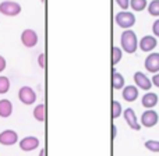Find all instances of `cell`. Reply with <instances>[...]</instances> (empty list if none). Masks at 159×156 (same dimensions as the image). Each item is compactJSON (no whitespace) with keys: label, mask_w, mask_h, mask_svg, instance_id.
<instances>
[{"label":"cell","mask_w":159,"mask_h":156,"mask_svg":"<svg viewBox=\"0 0 159 156\" xmlns=\"http://www.w3.org/2000/svg\"><path fill=\"white\" fill-rule=\"evenodd\" d=\"M120 45H121V50H124L129 55H133V53L137 52L138 39L134 31H131V29L124 31L120 36Z\"/></svg>","instance_id":"cell-1"},{"label":"cell","mask_w":159,"mask_h":156,"mask_svg":"<svg viewBox=\"0 0 159 156\" xmlns=\"http://www.w3.org/2000/svg\"><path fill=\"white\" fill-rule=\"evenodd\" d=\"M115 21L120 28L130 29V28L135 24V16L131 11H120V13L116 14Z\"/></svg>","instance_id":"cell-2"},{"label":"cell","mask_w":159,"mask_h":156,"mask_svg":"<svg viewBox=\"0 0 159 156\" xmlns=\"http://www.w3.org/2000/svg\"><path fill=\"white\" fill-rule=\"evenodd\" d=\"M21 4L13 0H4L0 3V13L7 17H16L21 13Z\"/></svg>","instance_id":"cell-3"},{"label":"cell","mask_w":159,"mask_h":156,"mask_svg":"<svg viewBox=\"0 0 159 156\" xmlns=\"http://www.w3.org/2000/svg\"><path fill=\"white\" fill-rule=\"evenodd\" d=\"M20 39H21L22 45H24L25 47H34V46H36V43H38V41H39L36 31L30 29V28L22 31Z\"/></svg>","instance_id":"cell-4"},{"label":"cell","mask_w":159,"mask_h":156,"mask_svg":"<svg viewBox=\"0 0 159 156\" xmlns=\"http://www.w3.org/2000/svg\"><path fill=\"white\" fill-rule=\"evenodd\" d=\"M18 99L24 105H34L36 100V93L31 87H21L18 91Z\"/></svg>","instance_id":"cell-5"},{"label":"cell","mask_w":159,"mask_h":156,"mask_svg":"<svg viewBox=\"0 0 159 156\" xmlns=\"http://www.w3.org/2000/svg\"><path fill=\"white\" fill-rule=\"evenodd\" d=\"M158 120H159V116L154 109L145 110L143 113V116H141V124L144 127H147V128H152L154 126H157Z\"/></svg>","instance_id":"cell-6"},{"label":"cell","mask_w":159,"mask_h":156,"mask_svg":"<svg viewBox=\"0 0 159 156\" xmlns=\"http://www.w3.org/2000/svg\"><path fill=\"white\" fill-rule=\"evenodd\" d=\"M134 82H135V87L138 89H144L147 92H149V89L152 88V81L151 78H148L143 71H137L134 74Z\"/></svg>","instance_id":"cell-7"},{"label":"cell","mask_w":159,"mask_h":156,"mask_svg":"<svg viewBox=\"0 0 159 156\" xmlns=\"http://www.w3.org/2000/svg\"><path fill=\"white\" fill-rule=\"evenodd\" d=\"M18 142V134L14 130H4L0 132V144L4 146H11Z\"/></svg>","instance_id":"cell-8"},{"label":"cell","mask_w":159,"mask_h":156,"mask_svg":"<svg viewBox=\"0 0 159 156\" xmlns=\"http://www.w3.org/2000/svg\"><path fill=\"white\" fill-rule=\"evenodd\" d=\"M123 114H124V120H126V123L129 124L130 128H131V130H135V131H140L141 124L138 123L137 114H135L134 110H133L131 107H129V109L123 110Z\"/></svg>","instance_id":"cell-9"},{"label":"cell","mask_w":159,"mask_h":156,"mask_svg":"<svg viewBox=\"0 0 159 156\" xmlns=\"http://www.w3.org/2000/svg\"><path fill=\"white\" fill-rule=\"evenodd\" d=\"M144 66H145L147 71L152 73V74H158L159 73V53H151L149 56H147Z\"/></svg>","instance_id":"cell-10"},{"label":"cell","mask_w":159,"mask_h":156,"mask_svg":"<svg viewBox=\"0 0 159 156\" xmlns=\"http://www.w3.org/2000/svg\"><path fill=\"white\" fill-rule=\"evenodd\" d=\"M157 45H158V41L154 35H147L138 42V47L143 52H152L157 47Z\"/></svg>","instance_id":"cell-11"},{"label":"cell","mask_w":159,"mask_h":156,"mask_svg":"<svg viewBox=\"0 0 159 156\" xmlns=\"http://www.w3.org/2000/svg\"><path fill=\"white\" fill-rule=\"evenodd\" d=\"M39 146V140L36 137H25L20 141V149L24 152H31Z\"/></svg>","instance_id":"cell-12"},{"label":"cell","mask_w":159,"mask_h":156,"mask_svg":"<svg viewBox=\"0 0 159 156\" xmlns=\"http://www.w3.org/2000/svg\"><path fill=\"white\" fill-rule=\"evenodd\" d=\"M138 92H140V89H138L137 87H134V85H127V87H124L123 92H121V96H123V99L126 102H134V100H137V98H138Z\"/></svg>","instance_id":"cell-13"},{"label":"cell","mask_w":159,"mask_h":156,"mask_svg":"<svg viewBox=\"0 0 159 156\" xmlns=\"http://www.w3.org/2000/svg\"><path fill=\"white\" fill-rule=\"evenodd\" d=\"M141 103H143V106L145 107L147 110L152 109V107H155L158 105V95L155 92H147L145 95L143 96Z\"/></svg>","instance_id":"cell-14"},{"label":"cell","mask_w":159,"mask_h":156,"mask_svg":"<svg viewBox=\"0 0 159 156\" xmlns=\"http://www.w3.org/2000/svg\"><path fill=\"white\" fill-rule=\"evenodd\" d=\"M13 113V103L8 99H2L0 100V117L7 118Z\"/></svg>","instance_id":"cell-15"},{"label":"cell","mask_w":159,"mask_h":156,"mask_svg":"<svg viewBox=\"0 0 159 156\" xmlns=\"http://www.w3.org/2000/svg\"><path fill=\"white\" fill-rule=\"evenodd\" d=\"M112 87L113 89H123L124 88V77L117 71L112 73Z\"/></svg>","instance_id":"cell-16"},{"label":"cell","mask_w":159,"mask_h":156,"mask_svg":"<svg viewBox=\"0 0 159 156\" xmlns=\"http://www.w3.org/2000/svg\"><path fill=\"white\" fill-rule=\"evenodd\" d=\"M34 118L39 123H43L45 121V105L43 103H39L35 106L34 109Z\"/></svg>","instance_id":"cell-17"},{"label":"cell","mask_w":159,"mask_h":156,"mask_svg":"<svg viewBox=\"0 0 159 156\" xmlns=\"http://www.w3.org/2000/svg\"><path fill=\"white\" fill-rule=\"evenodd\" d=\"M130 7L133 11H143L148 7L147 0H130Z\"/></svg>","instance_id":"cell-18"},{"label":"cell","mask_w":159,"mask_h":156,"mask_svg":"<svg viewBox=\"0 0 159 156\" xmlns=\"http://www.w3.org/2000/svg\"><path fill=\"white\" fill-rule=\"evenodd\" d=\"M123 114V107H121V103L117 100H113L112 102V118L116 120L119 118L120 116Z\"/></svg>","instance_id":"cell-19"},{"label":"cell","mask_w":159,"mask_h":156,"mask_svg":"<svg viewBox=\"0 0 159 156\" xmlns=\"http://www.w3.org/2000/svg\"><path fill=\"white\" fill-rule=\"evenodd\" d=\"M121 57H123V50H121V47L113 46L112 47V66H116V64L121 60Z\"/></svg>","instance_id":"cell-20"},{"label":"cell","mask_w":159,"mask_h":156,"mask_svg":"<svg viewBox=\"0 0 159 156\" xmlns=\"http://www.w3.org/2000/svg\"><path fill=\"white\" fill-rule=\"evenodd\" d=\"M148 13L152 17H159V0H152L148 3V7H147Z\"/></svg>","instance_id":"cell-21"},{"label":"cell","mask_w":159,"mask_h":156,"mask_svg":"<svg viewBox=\"0 0 159 156\" xmlns=\"http://www.w3.org/2000/svg\"><path fill=\"white\" fill-rule=\"evenodd\" d=\"M144 145H145V148L149 152H154V154H158L159 152V141L157 140H148V141H145Z\"/></svg>","instance_id":"cell-22"},{"label":"cell","mask_w":159,"mask_h":156,"mask_svg":"<svg viewBox=\"0 0 159 156\" xmlns=\"http://www.w3.org/2000/svg\"><path fill=\"white\" fill-rule=\"evenodd\" d=\"M10 89V79L4 75H0V93H7Z\"/></svg>","instance_id":"cell-23"},{"label":"cell","mask_w":159,"mask_h":156,"mask_svg":"<svg viewBox=\"0 0 159 156\" xmlns=\"http://www.w3.org/2000/svg\"><path fill=\"white\" fill-rule=\"evenodd\" d=\"M116 3L123 11H127V8L130 7V0H116Z\"/></svg>","instance_id":"cell-24"},{"label":"cell","mask_w":159,"mask_h":156,"mask_svg":"<svg viewBox=\"0 0 159 156\" xmlns=\"http://www.w3.org/2000/svg\"><path fill=\"white\" fill-rule=\"evenodd\" d=\"M152 33H154L155 38H159V18L152 25Z\"/></svg>","instance_id":"cell-25"},{"label":"cell","mask_w":159,"mask_h":156,"mask_svg":"<svg viewBox=\"0 0 159 156\" xmlns=\"http://www.w3.org/2000/svg\"><path fill=\"white\" fill-rule=\"evenodd\" d=\"M6 67H7V61H6V59L3 56H0V73L4 71Z\"/></svg>","instance_id":"cell-26"},{"label":"cell","mask_w":159,"mask_h":156,"mask_svg":"<svg viewBox=\"0 0 159 156\" xmlns=\"http://www.w3.org/2000/svg\"><path fill=\"white\" fill-rule=\"evenodd\" d=\"M151 81H152V85H155L157 88H159V73L158 74H154V77L151 78Z\"/></svg>","instance_id":"cell-27"},{"label":"cell","mask_w":159,"mask_h":156,"mask_svg":"<svg viewBox=\"0 0 159 156\" xmlns=\"http://www.w3.org/2000/svg\"><path fill=\"white\" fill-rule=\"evenodd\" d=\"M38 64H39V67H41V69H43V67H45V55H39Z\"/></svg>","instance_id":"cell-28"},{"label":"cell","mask_w":159,"mask_h":156,"mask_svg":"<svg viewBox=\"0 0 159 156\" xmlns=\"http://www.w3.org/2000/svg\"><path fill=\"white\" fill-rule=\"evenodd\" d=\"M112 137H113V138L116 137V127H115V126H113V134H112Z\"/></svg>","instance_id":"cell-29"},{"label":"cell","mask_w":159,"mask_h":156,"mask_svg":"<svg viewBox=\"0 0 159 156\" xmlns=\"http://www.w3.org/2000/svg\"><path fill=\"white\" fill-rule=\"evenodd\" d=\"M45 155V151H41V154H39V156H43Z\"/></svg>","instance_id":"cell-30"}]
</instances>
